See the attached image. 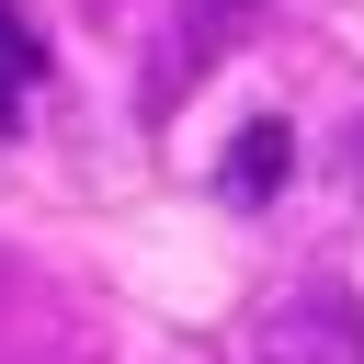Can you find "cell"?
<instances>
[{
  "mask_svg": "<svg viewBox=\"0 0 364 364\" xmlns=\"http://www.w3.org/2000/svg\"><path fill=\"white\" fill-rule=\"evenodd\" d=\"M250 364H364V296L353 284H296L250 330Z\"/></svg>",
  "mask_w": 364,
  "mask_h": 364,
  "instance_id": "6da1fadb",
  "label": "cell"
},
{
  "mask_svg": "<svg viewBox=\"0 0 364 364\" xmlns=\"http://www.w3.org/2000/svg\"><path fill=\"white\" fill-rule=\"evenodd\" d=\"M284 182H296V125H284V114H250V125L228 136V159H216V193H228L239 216H262Z\"/></svg>",
  "mask_w": 364,
  "mask_h": 364,
  "instance_id": "7a4b0ae2",
  "label": "cell"
},
{
  "mask_svg": "<svg viewBox=\"0 0 364 364\" xmlns=\"http://www.w3.org/2000/svg\"><path fill=\"white\" fill-rule=\"evenodd\" d=\"M34 91H46V34H34L23 0H0V136L34 114Z\"/></svg>",
  "mask_w": 364,
  "mask_h": 364,
  "instance_id": "3957f363",
  "label": "cell"
},
{
  "mask_svg": "<svg viewBox=\"0 0 364 364\" xmlns=\"http://www.w3.org/2000/svg\"><path fill=\"white\" fill-rule=\"evenodd\" d=\"M341 182H353V193H364V114H353V125H341Z\"/></svg>",
  "mask_w": 364,
  "mask_h": 364,
  "instance_id": "277c9868",
  "label": "cell"
}]
</instances>
